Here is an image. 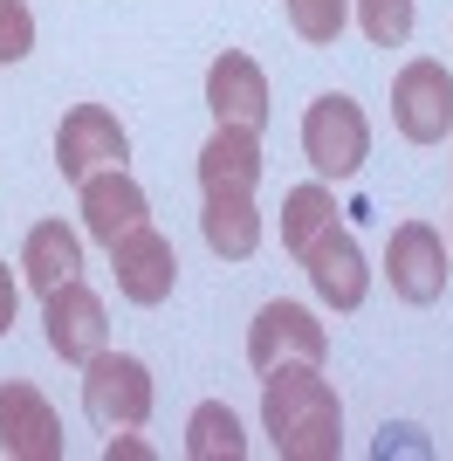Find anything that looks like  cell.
I'll use <instances>...</instances> for the list:
<instances>
[{"label":"cell","instance_id":"2","mask_svg":"<svg viewBox=\"0 0 453 461\" xmlns=\"http://www.w3.org/2000/svg\"><path fill=\"white\" fill-rule=\"evenodd\" d=\"M83 413H90L103 434H124V427H145L151 420V372L145 358L131 351H96L83 366Z\"/></svg>","mask_w":453,"mask_h":461},{"label":"cell","instance_id":"16","mask_svg":"<svg viewBox=\"0 0 453 461\" xmlns=\"http://www.w3.org/2000/svg\"><path fill=\"white\" fill-rule=\"evenodd\" d=\"M21 276H28V289H35V296H49V289L76 283V276H83V241H76L62 221H41V228H28V241H21Z\"/></svg>","mask_w":453,"mask_h":461},{"label":"cell","instance_id":"6","mask_svg":"<svg viewBox=\"0 0 453 461\" xmlns=\"http://www.w3.org/2000/svg\"><path fill=\"white\" fill-rule=\"evenodd\" d=\"M385 276H392V296L398 303H440L447 296V241H440L426 221H398L392 241H385Z\"/></svg>","mask_w":453,"mask_h":461},{"label":"cell","instance_id":"10","mask_svg":"<svg viewBox=\"0 0 453 461\" xmlns=\"http://www.w3.org/2000/svg\"><path fill=\"white\" fill-rule=\"evenodd\" d=\"M111 269H117V289L131 296V303L158 310L172 296V283H179V255H172V241L158 228H131L124 241H111Z\"/></svg>","mask_w":453,"mask_h":461},{"label":"cell","instance_id":"18","mask_svg":"<svg viewBox=\"0 0 453 461\" xmlns=\"http://www.w3.org/2000/svg\"><path fill=\"white\" fill-rule=\"evenodd\" d=\"M330 221H337V193H330V186H296L282 200V249L302 255L323 228H330Z\"/></svg>","mask_w":453,"mask_h":461},{"label":"cell","instance_id":"15","mask_svg":"<svg viewBox=\"0 0 453 461\" xmlns=\"http://www.w3.org/2000/svg\"><path fill=\"white\" fill-rule=\"evenodd\" d=\"M207 186H262V131L247 124H213L207 152H200V193Z\"/></svg>","mask_w":453,"mask_h":461},{"label":"cell","instance_id":"3","mask_svg":"<svg viewBox=\"0 0 453 461\" xmlns=\"http://www.w3.org/2000/svg\"><path fill=\"white\" fill-rule=\"evenodd\" d=\"M302 152H309V166L323 179H358L364 158H371V124L343 90H330L302 111Z\"/></svg>","mask_w":453,"mask_h":461},{"label":"cell","instance_id":"22","mask_svg":"<svg viewBox=\"0 0 453 461\" xmlns=\"http://www.w3.org/2000/svg\"><path fill=\"white\" fill-rule=\"evenodd\" d=\"M145 455H151V447L138 441L131 427H124V434H111V447H103V461H145Z\"/></svg>","mask_w":453,"mask_h":461},{"label":"cell","instance_id":"4","mask_svg":"<svg viewBox=\"0 0 453 461\" xmlns=\"http://www.w3.org/2000/svg\"><path fill=\"white\" fill-rule=\"evenodd\" d=\"M392 124H398V138H413V145H440V138L453 131V77L433 56L405 62L392 77Z\"/></svg>","mask_w":453,"mask_h":461},{"label":"cell","instance_id":"14","mask_svg":"<svg viewBox=\"0 0 453 461\" xmlns=\"http://www.w3.org/2000/svg\"><path fill=\"white\" fill-rule=\"evenodd\" d=\"M200 234L220 262H247L262 249V207L247 186H207V207H200Z\"/></svg>","mask_w":453,"mask_h":461},{"label":"cell","instance_id":"7","mask_svg":"<svg viewBox=\"0 0 453 461\" xmlns=\"http://www.w3.org/2000/svg\"><path fill=\"white\" fill-rule=\"evenodd\" d=\"M41 324H49V351L62 366H90L96 351L111 345V324H103V296H96L83 276L41 296Z\"/></svg>","mask_w":453,"mask_h":461},{"label":"cell","instance_id":"19","mask_svg":"<svg viewBox=\"0 0 453 461\" xmlns=\"http://www.w3.org/2000/svg\"><path fill=\"white\" fill-rule=\"evenodd\" d=\"M358 21L378 49H405L413 41V0H358Z\"/></svg>","mask_w":453,"mask_h":461},{"label":"cell","instance_id":"9","mask_svg":"<svg viewBox=\"0 0 453 461\" xmlns=\"http://www.w3.org/2000/svg\"><path fill=\"white\" fill-rule=\"evenodd\" d=\"M296 262L309 269V283H316V296H323L330 310H358V303H364V289H371V269H364L358 234L337 228V221H330V228H323L316 241L296 255Z\"/></svg>","mask_w":453,"mask_h":461},{"label":"cell","instance_id":"21","mask_svg":"<svg viewBox=\"0 0 453 461\" xmlns=\"http://www.w3.org/2000/svg\"><path fill=\"white\" fill-rule=\"evenodd\" d=\"M35 49V14L28 0H0V62H21Z\"/></svg>","mask_w":453,"mask_h":461},{"label":"cell","instance_id":"1","mask_svg":"<svg viewBox=\"0 0 453 461\" xmlns=\"http://www.w3.org/2000/svg\"><path fill=\"white\" fill-rule=\"evenodd\" d=\"M262 427L282 461H337L343 455V406L323 366L262 372Z\"/></svg>","mask_w":453,"mask_h":461},{"label":"cell","instance_id":"13","mask_svg":"<svg viewBox=\"0 0 453 461\" xmlns=\"http://www.w3.org/2000/svg\"><path fill=\"white\" fill-rule=\"evenodd\" d=\"M83 228L111 249V241H124L131 228H145L151 221V200H145V186H138L124 166H111V173H96V179H83Z\"/></svg>","mask_w":453,"mask_h":461},{"label":"cell","instance_id":"20","mask_svg":"<svg viewBox=\"0 0 453 461\" xmlns=\"http://www.w3.org/2000/svg\"><path fill=\"white\" fill-rule=\"evenodd\" d=\"M282 14H289V28H296L302 41H337L343 35V0H282Z\"/></svg>","mask_w":453,"mask_h":461},{"label":"cell","instance_id":"12","mask_svg":"<svg viewBox=\"0 0 453 461\" xmlns=\"http://www.w3.org/2000/svg\"><path fill=\"white\" fill-rule=\"evenodd\" d=\"M207 111H213V124H247V131H262V124H268V77H262V62L241 56V49H226V56L207 69Z\"/></svg>","mask_w":453,"mask_h":461},{"label":"cell","instance_id":"8","mask_svg":"<svg viewBox=\"0 0 453 461\" xmlns=\"http://www.w3.org/2000/svg\"><path fill=\"white\" fill-rule=\"evenodd\" d=\"M323 324L309 317L302 303H268L254 324H247V366L254 372H275V366H323Z\"/></svg>","mask_w":453,"mask_h":461},{"label":"cell","instance_id":"17","mask_svg":"<svg viewBox=\"0 0 453 461\" xmlns=\"http://www.w3.org/2000/svg\"><path fill=\"white\" fill-rule=\"evenodd\" d=\"M186 455L192 461H241L247 455V434L234 420V406L226 400H200L186 420Z\"/></svg>","mask_w":453,"mask_h":461},{"label":"cell","instance_id":"11","mask_svg":"<svg viewBox=\"0 0 453 461\" xmlns=\"http://www.w3.org/2000/svg\"><path fill=\"white\" fill-rule=\"evenodd\" d=\"M0 455L7 461H56L62 455V420L35 385H0Z\"/></svg>","mask_w":453,"mask_h":461},{"label":"cell","instance_id":"23","mask_svg":"<svg viewBox=\"0 0 453 461\" xmlns=\"http://www.w3.org/2000/svg\"><path fill=\"white\" fill-rule=\"evenodd\" d=\"M7 324H14V276L0 262V338H7Z\"/></svg>","mask_w":453,"mask_h":461},{"label":"cell","instance_id":"5","mask_svg":"<svg viewBox=\"0 0 453 461\" xmlns=\"http://www.w3.org/2000/svg\"><path fill=\"white\" fill-rule=\"evenodd\" d=\"M124 158H131V138H124V124H117L103 104H76V111L56 124V166H62L69 186L111 173V166H124Z\"/></svg>","mask_w":453,"mask_h":461}]
</instances>
